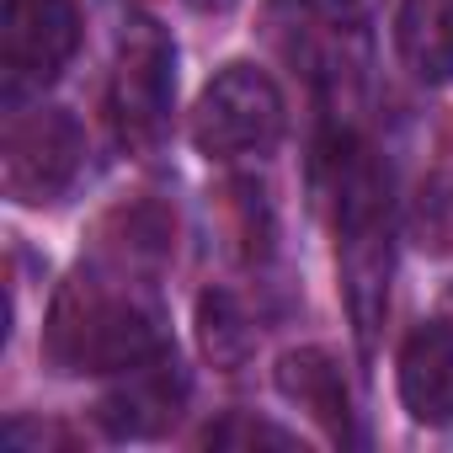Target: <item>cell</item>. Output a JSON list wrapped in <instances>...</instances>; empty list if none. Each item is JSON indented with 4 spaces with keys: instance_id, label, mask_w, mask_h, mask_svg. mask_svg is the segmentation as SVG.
Masks as SVG:
<instances>
[{
    "instance_id": "obj_1",
    "label": "cell",
    "mask_w": 453,
    "mask_h": 453,
    "mask_svg": "<svg viewBox=\"0 0 453 453\" xmlns=\"http://www.w3.org/2000/svg\"><path fill=\"white\" fill-rule=\"evenodd\" d=\"M155 352H165L160 315L144 294H134V283H102L86 273L65 283L49 315V357L65 373H128Z\"/></svg>"
},
{
    "instance_id": "obj_2",
    "label": "cell",
    "mask_w": 453,
    "mask_h": 453,
    "mask_svg": "<svg viewBox=\"0 0 453 453\" xmlns=\"http://www.w3.org/2000/svg\"><path fill=\"white\" fill-rule=\"evenodd\" d=\"M336 246L347 310L368 342L389 299V187L368 150H347L336 160Z\"/></svg>"
},
{
    "instance_id": "obj_3",
    "label": "cell",
    "mask_w": 453,
    "mask_h": 453,
    "mask_svg": "<svg viewBox=\"0 0 453 453\" xmlns=\"http://www.w3.org/2000/svg\"><path fill=\"white\" fill-rule=\"evenodd\" d=\"M283 139V91L257 65H224L192 112V144L208 160L267 155Z\"/></svg>"
},
{
    "instance_id": "obj_4",
    "label": "cell",
    "mask_w": 453,
    "mask_h": 453,
    "mask_svg": "<svg viewBox=\"0 0 453 453\" xmlns=\"http://www.w3.org/2000/svg\"><path fill=\"white\" fill-rule=\"evenodd\" d=\"M176 49L155 17H134L123 43H118V70H112V123L134 150H150L165 134L171 118V91H176Z\"/></svg>"
},
{
    "instance_id": "obj_5",
    "label": "cell",
    "mask_w": 453,
    "mask_h": 453,
    "mask_svg": "<svg viewBox=\"0 0 453 453\" xmlns=\"http://www.w3.org/2000/svg\"><path fill=\"white\" fill-rule=\"evenodd\" d=\"M81 155H86V139L75 118L59 107H38L6 128V160H0L6 165V192L17 203H54L75 181Z\"/></svg>"
},
{
    "instance_id": "obj_6",
    "label": "cell",
    "mask_w": 453,
    "mask_h": 453,
    "mask_svg": "<svg viewBox=\"0 0 453 453\" xmlns=\"http://www.w3.org/2000/svg\"><path fill=\"white\" fill-rule=\"evenodd\" d=\"M81 43L75 0H6L0 12V54H6L12 91L49 86Z\"/></svg>"
},
{
    "instance_id": "obj_7",
    "label": "cell",
    "mask_w": 453,
    "mask_h": 453,
    "mask_svg": "<svg viewBox=\"0 0 453 453\" xmlns=\"http://www.w3.org/2000/svg\"><path fill=\"white\" fill-rule=\"evenodd\" d=\"M181 395H187V379L176 373V363L165 352H155V357L128 368L123 389H112L102 400V426L112 437H155V432H165L176 421Z\"/></svg>"
},
{
    "instance_id": "obj_8",
    "label": "cell",
    "mask_w": 453,
    "mask_h": 453,
    "mask_svg": "<svg viewBox=\"0 0 453 453\" xmlns=\"http://www.w3.org/2000/svg\"><path fill=\"white\" fill-rule=\"evenodd\" d=\"M278 395L294 400L304 416H315L326 426L331 442H352V400H347V379L342 363L326 347H299L278 357Z\"/></svg>"
},
{
    "instance_id": "obj_9",
    "label": "cell",
    "mask_w": 453,
    "mask_h": 453,
    "mask_svg": "<svg viewBox=\"0 0 453 453\" xmlns=\"http://www.w3.org/2000/svg\"><path fill=\"white\" fill-rule=\"evenodd\" d=\"M400 400L421 426H453V331L421 326L400 347Z\"/></svg>"
},
{
    "instance_id": "obj_10",
    "label": "cell",
    "mask_w": 453,
    "mask_h": 453,
    "mask_svg": "<svg viewBox=\"0 0 453 453\" xmlns=\"http://www.w3.org/2000/svg\"><path fill=\"white\" fill-rule=\"evenodd\" d=\"M395 43L421 86L453 81V0H400Z\"/></svg>"
},
{
    "instance_id": "obj_11",
    "label": "cell",
    "mask_w": 453,
    "mask_h": 453,
    "mask_svg": "<svg viewBox=\"0 0 453 453\" xmlns=\"http://www.w3.org/2000/svg\"><path fill=\"white\" fill-rule=\"evenodd\" d=\"M197 320H203V347H208V357H213V363L235 368V363L251 352V326H246V315L235 310V299H230V294H203Z\"/></svg>"
},
{
    "instance_id": "obj_12",
    "label": "cell",
    "mask_w": 453,
    "mask_h": 453,
    "mask_svg": "<svg viewBox=\"0 0 453 453\" xmlns=\"http://www.w3.org/2000/svg\"><path fill=\"white\" fill-rule=\"evenodd\" d=\"M203 442H208V448H283V453L304 448L294 432L267 426V421H251V416H224L219 426H208V432H203Z\"/></svg>"
},
{
    "instance_id": "obj_13",
    "label": "cell",
    "mask_w": 453,
    "mask_h": 453,
    "mask_svg": "<svg viewBox=\"0 0 453 453\" xmlns=\"http://www.w3.org/2000/svg\"><path fill=\"white\" fill-rule=\"evenodd\" d=\"M187 6H192V12H230L235 0H187Z\"/></svg>"
}]
</instances>
